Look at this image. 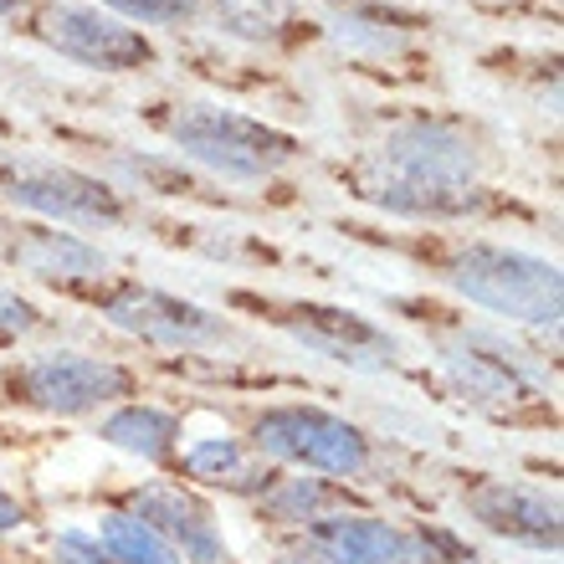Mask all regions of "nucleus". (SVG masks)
Returning a JSON list of instances; mask_svg holds the SVG:
<instances>
[{"instance_id":"7","label":"nucleus","mask_w":564,"mask_h":564,"mask_svg":"<svg viewBox=\"0 0 564 564\" xmlns=\"http://www.w3.org/2000/svg\"><path fill=\"white\" fill-rule=\"evenodd\" d=\"M268 324L282 339H293L303 355H318L328 365H344L355 375H390L401 365V344L375 324L370 313L339 308V303H262Z\"/></svg>"},{"instance_id":"15","label":"nucleus","mask_w":564,"mask_h":564,"mask_svg":"<svg viewBox=\"0 0 564 564\" xmlns=\"http://www.w3.org/2000/svg\"><path fill=\"white\" fill-rule=\"evenodd\" d=\"M170 467L185 477V488H221L231 498H247V503L278 477V467H268L241 436H195V442H180Z\"/></svg>"},{"instance_id":"27","label":"nucleus","mask_w":564,"mask_h":564,"mask_svg":"<svg viewBox=\"0 0 564 564\" xmlns=\"http://www.w3.org/2000/svg\"><path fill=\"white\" fill-rule=\"evenodd\" d=\"M539 564H554V560H539Z\"/></svg>"},{"instance_id":"22","label":"nucleus","mask_w":564,"mask_h":564,"mask_svg":"<svg viewBox=\"0 0 564 564\" xmlns=\"http://www.w3.org/2000/svg\"><path fill=\"white\" fill-rule=\"evenodd\" d=\"M52 564H108L93 529H57L52 534Z\"/></svg>"},{"instance_id":"16","label":"nucleus","mask_w":564,"mask_h":564,"mask_svg":"<svg viewBox=\"0 0 564 564\" xmlns=\"http://www.w3.org/2000/svg\"><path fill=\"white\" fill-rule=\"evenodd\" d=\"M98 436H104L113 452H123V457L144 462V467H170L185 426H180L175 411H164V405H154V401H123V405H113V411H104Z\"/></svg>"},{"instance_id":"23","label":"nucleus","mask_w":564,"mask_h":564,"mask_svg":"<svg viewBox=\"0 0 564 564\" xmlns=\"http://www.w3.org/2000/svg\"><path fill=\"white\" fill-rule=\"evenodd\" d=\"M36 328H42V308L15 288H0V339H26Z\"/></svg>"},{"instance_id":"6","label":"nucleus","mask_w":564,"mask_h":564,"mask_svg":"<svg viewBox=\"0 0 564 564\" xmlns=\"http://www.w3.org/2000/svg\"><path fill=\"white\" fill-rule=\"evenodd\" d=\"M98 313L108 328H119L129 339L149 344V349H170V355H195V349H221L237 328L221 313L200 308L191 297L149 288V282H113L93 293Z\"/></svg>"},{"instance_id":"9","label":"nucleus","mask_w":564,"mask_h":564,"mask_svg":"<svg viewBox=\"0 0 564 564\" xmlns=\"http://www.w3.org/2000/svg\"><path fill=\"white\" fill-rule=\"evenodd\" d=\"M462 513L482 529V534L503 539L513 550L544 554L554 560L564 539V519H560V498L550 488L534 482H513V477H477L462 488Z\"/></svg>"},{"instance_id":"1","label":"nucleus","mask_w":564,"mask_h":564,"mask_svg":"<svg viewBox=\"0 0 564 564\" xmlns=\"http://www.w3.org/2000/svg\"><path fill=\"white\" fill-rule=\"evenodd\" d=\"M477 170L482 154L462 123L416 113L386 129L359 175V195L401 221H467L488 206V195L477 191Z\"/></svg>"},{"instance_id":"26","label":"nucleus","mask_w":564,"mask_h":564,"mask_svg":"<svg viewBox=\"0 0 564 564\" xmlns=\"http://www.w3.org/2000/svg\"><path fill=\"white\" fill-rule=\"evenodd\" d=\"M31 0H0V15H15V11H26Z\"/></svg>"},{"instance_id":"10","label":"nucleus","mask_w":564,"mask_h":564,"mask_svg":"<svg viewBox=\"0 0 564 564\" xmlns=\"http://www.w3.org/2000/svg\"><path fill=\"white\" fill-rule=\"evenodd\" d=\"M36 36H42L57 57L98 67V73H139L154 62V46L139 26L119 21V15L98 11V6H77V0H57L36 15Z\"/></svg>"},{"instance_id":"2","label":"nucleus","mask_w":564,"mask_h":564,"mask_svg":"<svg viewBox=\"0 0 564 564\" xmlns=\"http://www.w3.org/2000/svg\"><path fill=\"white\" fill-rule=\"evenodd\" d=\"M241 442L278 473H313L328 482H370L375 473V436L359 421L313 401L262 405Z\"/></svg>"},{"instance_id":"24","label":"nucleus","mask_w":564,"mask_h":564,"mask_svg":"<svg viewBox=\"0 0 564 564\" xmlns=\"http://www.w3.org/2000/svg\"><path fill=\"white\" fill-rule=\"evenodd\" d=\"M272 560L278 564H334L328 560V554H318L308 544V539L303 534H288V539H278V550H272Z\"/></svg>"},{"instance_id":"14","label":"nucleus","mask_w":564,"mask_h":564,"mask_svg":"<svg viewBox=\"0 0 564 564\" xmlns=\"http://www.w3.org/2000/svg\"><path fill=\"white\" fill-rule=\"evenodd\" d=\"M303 539L334 564H416V529L365 508H339L303 529Z\"/></svg>"},{"instance_id":"12","label":"nucleus","mask_w":564,"mask_h":564,"mask_svg":"<svg viewBox=\"0 0 564 564\" xmlns=\"http://www.w3.org/2000/svg\"><path fill=\"white\" fill-rule=\"evenodd\" d=\"M123 508L139 513L149 529H160V534L170 539V550L180 554V564H237V554H231V544H226V534H221L216 508L195 488H185V482L149 477V482L129 488Z\"/></svg>"},{"instance_id":"8","label":"nucleus","mask_w":564,"mask_h":564,"mask_svg":"<svg viewBox=\"0 0 564 564\" xmlns=\"http://www.w3.org/2000/svg\"><path fill=\"white\" fill-rule=\"evenodd\" d=\"M436 370H442V386L462 405H477V411H492V416L523 411V405H534L544 395V380L529 370V359L519 349H508L503 339H492V334L446 339L436 349Z\"/></svg>"},{"instance_id":"3","label":"nucleus","mask_w":564,"mask_h":564,"mask_svg":"<svg viewBox=\"0 0 564 564\" xmlns=\"http://www.w3.org/2000/svg\"><path fill=\"white\" fill-rule=\"evenodd\" d=\"M442 282L462 303L519 328H554L564 313V282L550 257L503 241H462L442 262Z\"/></svg>"},{"instance_id":"25","label":"nucleus","mask_w":564,"mask_h":564,"mask_svg":"<svg viewBox=\"0 0 564 564\" xmlns=\"http://www.w3.org/2000/svg\"><path fill=\"white\" fill-rule=\"evenodd\" d=\"M21 529H26V503L11 488H0V539L21 534Z\"/></svg>"},{"instance_id":"18","label":"nucleus","mask_w":564,"mask_h":564,"mask_svg":"<svg viewBox=\"0 0 564 564\" xmlns=\"http://www.w3.org/2000/svg\"><path fill=\"white\" fill-rule=\"evenodd\" d=\"M93 534L104 544L108 564H180V554L170 550V539H164L160 529H149L129 508H108Z\"/></svg>"},{"instance_id":"4","label":"nucleus","mask_w":564,"mask_h":564,"mask_svg":"<svg viewBox=\"0 0 564 564\" xmlns=\"http://www.w3.org/2000/svg\"><path fill=\"white\" fill-rule=\"evenodd\" d=\"M0 390L11 405H26L36 416L83 421L98 411H113L139 390V375L108 355H83V349H42L0 370Z\"/></svg>"},{"instance_id":"17","label":"nucleus","mask_w":564,"mask_h":564,"mask_svg":"<svg viewBox=\"0 0 564 564\" xmlns=\"http://www.w3.org/2000/svg\"><path fill=\"white\" fill-rule=\"evenodd\" d=\"M257 519L272 523V529H288V534H303L313 529L318 519L349 508V488L344 482H328V477H313V473H278L268 488L252 498Z\"/></svg>"},{"instance_id":"5","label":"nucleus","mask_w":564,"mask_h":564,"mask_svg":"<svg viewBox=\"0 0 564 564\" xmlns=\"http://www.w3.org/2000/svg\"><path fill=\"white\" fill-rule=\"evenodd\" d=\"M164 134L185 160H195L200 170L221 180H237V185L272 180L278 170H288L297 160L293 134H282V129L252 119V113L216 104H185L175 119H164Z\"/></svg>"},{"instance_id":"11","label":"nucleus","mask_w":564,"mask_h":564,"mask_svg":"<svg viewBox=\"0 0 564 564\" xmlns=\"http://www.w3.org/2000/svg\"><path fill=\"white\" fill-rule=\"evenodd\" d=\"M6 200L46 226H119L123 200L108 180L73 170V164H31L6 180Z\"/></svg>"},{"instance_id":"19","label":"nucleus","mask_w":564,"mask_h":564,"mask_svg":"<svg viewBox=\"0 0 564 564\" xmlns=\"http://www.w3.org/2000/svg\"><path fill=\"white\" fill-rule=\"evenodd\" d=\"M210 15L226 36L241 42H278L293 21V0H210Z\"/></svg>"},{"instance_id":"20","label":"nucleus","mask_w":564,"mask_h":564,"mask_svg":"<svg viewBox=\"0 0 564 564\" xmlns=\"http://www.w3.org/2000/svg\"><path fill=\"white\" fill-rule=\"evenodd\" d=\"M334 36H339L344 46H355V52L390 57V52H401V46L411 42V26H401L395 15H380V11H355V15H344Z\"/></svg>"},{"instance_id":"13","label":"nucleus","mask_w":564,"mask_h":564,"mask_svg":"<svg viewBox=\"0 0 564 564\" xmlns=\"http://www.w3.org/2000/svg\"><path fill=\"white\" fill-rule=\"evenodd\" d=\"M6 262L36 282H57V288H104L113 272V257L67 226H26L21 237L6 241Z\"/></svg>"},{"instance_id":"21","label":"nucleus","mask_w":564,"mask_h":564,"mask_svg":"<svg viewBox=\"0 0 564 564\" xmlns=\"http://www.w3.org/2000/svg\"><path fill=\"white\" fill-rule=\"evenodd\" d=\"M98 11L119 15L129 26H185L206 11V0H98Z\"/></svg>"}]
</instances>
